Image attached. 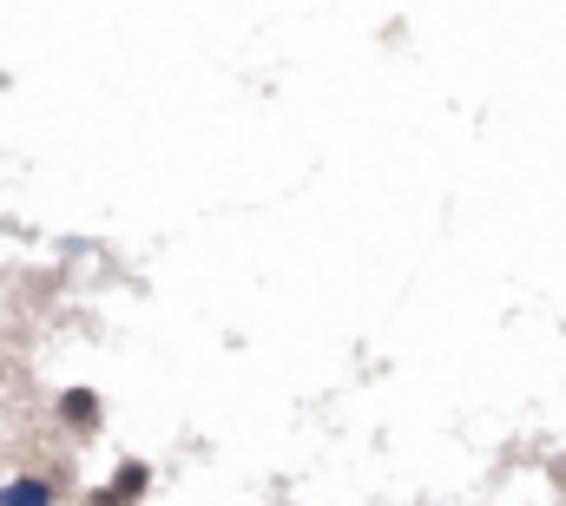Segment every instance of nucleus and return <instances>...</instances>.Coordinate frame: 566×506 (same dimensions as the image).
<instances>
[{
  "label": "nucleus",
  "mask_w": 566,
  "mask_h": 506,
  "mask_svg": "<svg viewBox=\"0 0 566 506\" xmlns=\"http://www.w3.org/2000/svg\"><path fill=\"white\" fill-rule=\"evenodd\" d=\"M53 414H60L73 434H93V428H99V394H93V388H66V394L53 401Z\"/></svg>",
  "instance_id": "2"
},
{
  "label": "nucleus",
  "mask_w": 566,
  "mask_h": 506,
  "mask_svg": "<svg viewBox=\"0 0 566 506\" xmlns=\"http://www.w3.org/2000/svg\"><path fill=\"white\" fill-rule=\"evenodd\" d=\"M7 506H53L60 500V487L53 481H40V474H20V481H7V494H0Z\"/></svg>",
  "instance_id": "3"
},
{
  "label": "nucleus",
  "mask_w": 566,
  "mask_h": 506,
  "mask_svg": "<svg viewBox=\"0 0 566 506\" xmlns=\"http://www.w3.org/2000/svg\"><path fill=\"white\" fill-rule=\"evenodd\" d=\"M145 487H151V467H145V461H119L113 487H106V494H93V506H139Z\"/></svg>",
  "instance_id": "1"
}]
</instances>
